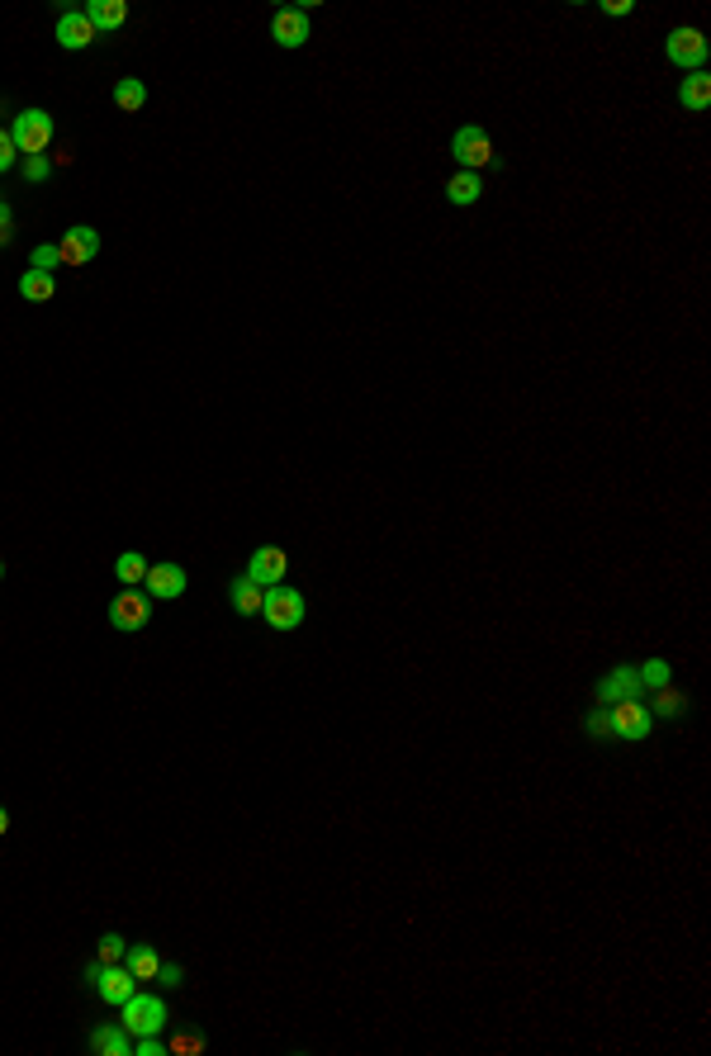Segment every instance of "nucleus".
Masks as SVG:
<instances>
[{
  "mask_svg": "<svg viewBox=\"0 0 711 1056\" xmlns=\"http://www.w3.org/2000/svg\"><path fill=\"white\" fill-rule=\"evenodd\" d=\"M10 143H15L19 157H38V152H48V143H53V114H48V109H24V114H15V124H10Z\"/></svg>",
  "mask_w": 711,
  "mask_h": 1056,
  "instance_id": "1",
  "label": "nucleus"
},
{
  "mask_svg": "<svg viewBox=\"0 0 711 1056\" xmlns=\"http://www.w3.org/2000/svg\"><path fill=\"white\" fill-rule=\"evenodd\" d=\"M119 1023H124L133 1038H143V1033H162V1028H166V1000L133 990V995L119 1004Z\"/></svg>",
  "mask_w": 711,
  "mask_h": 1056,
  "instance_id": "2",
  "label": "nucleus"
},
{
  "mask_svg": "<svg viewBox=\"0 0 711 1056\" xmlns=\"http://www.w3.org/2000/svg\"><path fill=\"white\" fill-rule=\"evenodd\" d=\"M451 152H456L460 171H474V176H479L484 166H493V138L479 124L456 128V138H451Z\"/></svg>",
  "mask_w": 711,
  "mask_h": 1056,
  "instance_id": "3",
  "label": "nucleus"
},
{
  "mask_svg": "<svg viewBox=\"0 0 711 1056\" xmlns=\"http://www.w3.org/2000/svg\"><path fill=\"white\" fill-rule=\"evenodd\" d=\"M304 592L285 588V583H275V588H266V602H261V616H266V626L275 630H294L299 621H304Z\"/></svg>",
  "mask_w": 711,
  "mask_h": 1056,
  "instance_id": "4",
  "label": "nucleus"
},
{
  "mask_svg": "<svg viewBox=\"0 0 711 1056\" xmlns=\"http://www.w3.org/2000/svg\"><path fill=\"white\" fill-rule=\"evenodd\" d=\"M607 716H612V734L617 739H645V734L655 730V716H650V706L645 701H617V706H607Z\"/></svg>",
  "mask_w": 711,
  "mask_h": 1056,
  "instance_id": "5",
  "label": "nucleus"
},
{
  "mask_svg": "<svg viewBox=\"0 0 711 1056\" xmlns=\"http://www.w3.org/2000/svg\"><path fill=\"white\" fill-rule=\"evenodd\" d=\"M664 53H669V62H674V67L702 72V62H707V38H702V29H674V34H669V43H664Z\"/></svg>",
  "mask_w": 711,
  "mask_h": 1056,
  "instance_id": "6",
  "label": "nucleus"
},
{
  "mask_svg": "<svg viewBox=\"0 0 711 1056\" xmlns=\"http://www.w3.org/2000/svg\"><path fill=\"white\" fill-rule=\"evenodd\" d=\"M285 573H290V555H285L280 545H261V550L247 559V578H252L256 588H275V583H285Z\"/></svg>",
  "mask_w": 711,
  "mask_h": 1056,
  "instance_id": "7",
  "label": "nucleus"
},
{
  "mask_svg": "<svg viewBox=\"0 0 711 1056\" xmlns=\"http://www.w3.org/2000/svg\"><path fill=\"white\" fill-rule=\"evenodd\" d=\"M152 616V597L147 592H119L110 602V626L114 630H143Z\"/></svg>",
  "mask_w": 711,
  "mask_h": 1056,
  "instance_id": "8",
  "label": "nucleus"
},
{
  "mask_svg": "<svg viewBox=\"0 0 711 1056\" xmlns=\"http://www.w3.org/2000/svg\"><path fill=\"white\" fill-rule=\"evenodd\" d=\"M57 251H62V266H86V261H95V256H100V233H95V228H86V223H76V228H67V233H62Z\"/></svg>",
  "mask_w": 711,
  "mask_h": 1056,
  "instance_id": "9",
  "label": "nucleus"
},
{
  "mask_svg": "<svg viewBox=\"0 0 711 1056\" xmlns=\"http://www.w3.org/2000/svg\"><path fill=\"white\" fill-rule=\"evenodd\" d=\"M309 15L304 10H294V5H285V10H275L271 15V38L280 43V48H304L309 43Z\"/></svg>",
  "mask_w": 711,
  "mask_h": 1056,
  "instance_id": "10",
  "label": "nucleus"
},
{
  "mask_svg": "<svg viewBox=\"0 0 711 1056\" xmlns=\"http://www.w3.org/2000/svg\"><path fill=\"white\" fill-rule=\"evenodd\" d=\"M143 588H147V597H157V602H176L185 592V569L181 564H147Z\"/></svg>",
  "mask_w": 711,
  "mask_h": 1056,
  "instance_id": "11",
  "label": "nucleus"
},
{
  "mask_svg": "<svg viewBox=\"0 0 711 1056\" xmlns=\"http://www.w3.org/2000/svg\"><path fill=\"white\" fill-rule=\"evenodd\" d=\"M95 24L86 19V10H67V15L57 19V43L67 48V53H81V48H91L95 43Z\"/></svg>",
  "mask_w": 711,
  "mask_h": 1056,
  "instance_id": "12",
  "label": "nucleus"
},
{
  "mask_svg": "<svg viewBox=\"0 0 711 1056\" xmlns=\"http://www.w3.org/2000/svg\"><path fill=\"white\" fill-rule=\"evenodd\" d=\"M133 990H138V976H133L124 962L105 967V971H100V981H95V995H100L105 1004H124Z\"/></svg>",
  "mask_w": 711,
  "mask_h": 1056,
  "instance_id": "13",
  "label": "nucleus"
},
{
  "mask_svg": "<svg viewBox=\"0 0 711 1056\" xmlns=\"http://www.w3.org/2000/svg\"><path fill=\"white\" fill-rule=\"evenodd\" d=\"M640 697V673L636 668H612L607 678L598 682V701L602 706H617V701Z\"/></svg>",
  "mask_w": 711,
  "mask_h": 1056,
  "instance_id": "14",
  "label": "nucleus"
},
{
  "mask_svg": "<svg viewBox=\"0 0 711 1056\" xmlns=\"http://www.w3.org/2000/svg\"><path fill=\"white\" fill-rule=\"evenodd\" d=\"M91 1052L95 1056H128L133 1052V1033H128L124 1023H105V1028H95L91 1033Z\"/></svg>",
  "mask_w": 711,
  "mask_h": 1056,
  "instance_id": "15",
  "label": "nucleus"
},
{
  "mask_svg": "<svg viewBox=\"0 0 711 1056\" xmlns=\"http://www.w3.org/2000/svg\"><path fill=\"white\" fill-rule=\"evenodd\" d=\"M86 19L95 24V34H114V29H124L128 5L124 0H91V5H86Z\"/></svg>",
  "mask_w": 711,
  "mask_h": 1056,
  "instance_id": "16",
  "label": "nucleus"
},
{
  "mask_svg": "<svg viewBox=\"0 0 711 1056\" xmlns=\"http://www.w3.org/2000/svg\"><path fill=\"white\" fill-rule=\"evenodd\" d=\"M228 597H233V611H237V616H261L266 588H256L252 578L242 573V578H233V583H228Z\"/></svg>",
  "mask_w": 711,
  "mask_h": 1056,
  "instance_id": "17",
  "label": "nucleus"
},
{
  "mask_svg": "<svg viewBox=\"0 0 711 1056\" xmlns=\"http://www.w3.org/2000/svg\"><path fill=\"white\" fill-rule=\"evenodd\" d=\"M124 967L138 976V985H143V981H157V971H162V952L152 948V943H138V948L124 952Z\"/></svg>",
  "mask_w": 711,
  "mask_h": 1056,
  "instance_id": "18",
  "label": "nucleus"
},
{
  "mask_svg": "<svg viewBox=\"0 0 711 1056\" xmlns=\"http://www.w3.org/2000/svg\"><path fill=\"white\" fill-rule=\"evenodd\" d=\"M678 100H683V109H702L711 105V76L707 72H693V76H683V86H678Z\"/></svg>",
  "mask_w": 711,
  "mask_h": 1056,
  "instance_id": "19",
  "label": "nucleus"
},
{
  "mask_svg": "<svg viewBox=\"0 0 711 1056\" xmlns=\"http://www.w3.org/2000/svg\"><path fill=\"white\" fill-rule=\"evenodd\" d=\"M19 294H24L29 304H48L57 294V280L53 275H43V270H24V275H19Z\"/></svg>",
  "mask_w": 711,
  "mask_h": 1056,
  "instance_id": "20",
  "label": "nucleus"
},
{
  "mask_svg": "<svg viewBox=\"0 0 711 1056\" xmlns=\"http://www.w3.org/2000/svg\"><path fill=\"white\" fill-rule=\"evenodd\" d=\"M114 105L124 109V114H138V109L147 105V86L138 81V76H124V81H114Z\"/></svg>",
  "mask_w": 711,
  "mask_h": 1056,
  "instance_id": "21",
  "label": "nucleus"
},
{
  "mask_svg": "<svg viewBox=\"0 0 711 1056\" xmlns=\"http://www.w3.org/2000/svg\"><path fill=\"white\" fill-rule=\"evenodd\" d=\"M479 195H484V180L474 176V171H456L451 185H446V199H451V204H474Z\"/></svg>",
  "mask_w": 711,
  "mask_h": 1056,
  "instance_id": "22",
  "label": "nucleus"
},
{
  "mask_svg": "<svg viewBox=\"0 0 711 1056\" xmlns=\"http://www.w3.org/2000/svg\"><path fill=\"white\" fill-rule=\"evenodd\" d=\"M114 573H119V583H128V588H133V583H143V578H147V559L128 550V555L114 559Z\"/></svg>",
  "mask_w": 711,
  "mask_h": 1056,
  "instance_id": "23",
  "label": "nucleus"
},
{
  "mask_svg": "<svg viewBox=\"0 0 711 1056\" xmlns=\"http://www.w3.org/2000/svg\"><path fill=\"white\" fill-rule=\"evenodd\" d=\"M678 711H683V697H678L674 687H655V706H650V716L669 720V716H678Z\"/></svg>",
  "mask_w": 711,
  "mask_h": 1056,
  "instance_id": "24",
  "label": "nucleus"
},
{
  "mask_svg": "<svg viewBox=\"0 0 711 1056\" xmlns=\"http://www.w3.org/2000/svg\"><path fill=\"white\" fill-rule=\"evenodd\" d=\"M124 952H128V943L119 938V933H105L100 943H95V957L105 962V967H114V962H124Z\"/></svg>",
  "mask_w": 711,
  "mask_h": 1056,
  "instance_id": "25",
  "label": "nucleus"
},
{
  "mask_svg": "<svg viewBox=\"0 0 711 1056\" xmlns=\"http://www.w3.org/2000/svg\"><path fill=\"white\" fill-rule=\"evenodd\" d=\"M57 266H62V251H57V242H43V247H34V256H29V270H43V275H53Z\"/></svg>",
  "mask_w": 711,
  "mask_h": 1056,
  "instance_id": "26",
  "label": "nucleus"
},
{
  "mask_svg": "<svg viewBox=\"0 0 711 1056\" xmlns=\"http://www.w3.org/2000/svg\"><path fill=\"white\" fill-rule=\"evenodd\" d=\"M636 673H640V687H650V692H655V687H669V663L664 659H650L645 668H636Z\"/></svg>",
  "mask_w": 711,
  "mask_h": 1056,
  "instance_id": "27",
  "label": "nucleus"
},
{
  "mask_svg": "<svg viewBox=\"0 0 711 1056\" xmlns=\"http://www.w3.org/2000/svg\"><path fill=\"white\" fill-rule=\"evenodd\" d=\"M53 176V162H48V152H38V157H24V180H48Z\"/></svg>",
  "mask_w": 711,
  "mask_h": 1056,
  "instance_id": "28",
  "label": "nucleus"
},
{
  "mask_svg": "<svg viewBox=\"0 0 711 1056\" xmlns=\"http://www.w3.org/2000/svg\"><path fill=\"white\" fill-rule=\"evenodd\" d=\"M166 1052H190V1056H200V1052H204V1038H200V1033H181V1038L166 1042Z\"/></svg>",
  "mask_w": 711,
  "mask_h": 1056,
  "instance_id": "29",
  "label": "nucleus"
},
{
  "mask_svg": "<svg viewBox=\"0 0 711 1056\" xmlns=\"http://www.w3.org/2000/svg\"><path fill=\"white\" fill-rule=\"evenodd\" d=\"M162 1052H166V1042L157 1033H143V1038L133 1042V1056H162Z\"/></svg>",
  "mask_w": 711,
  "mask_h": 1056,
  "instance_id": "30",
  "label": "nucleus"
},
{
  "mask_svg": "<svg viewBox=\"0 0 711 1056\" xmlns=\"http://www.w3.org/2000/svg\"><path fill=\"white\" fill-rule=\"evenodd\" d=\"M15 162H19V152H15V143H10V128H0V171H10Z\"/></svg>",
  "mask_w": 711,
  "mask_h": 1056,
  "instance_id": "31",
  "label": "nucleus"
},
{
  "mask_svg": "<svg viewBox=\"0 0 711 1056\" xmlns=\"http://www.w3.org/2000/svg\"><path fill=\"white\" fill-rule=\"evenodd\" d=\"M588 734H593V739L612 734V716H607V711H593V716H588Z\"/></svg>",
  "mask_w": 711,
  "mask_h": 1056,
  "instance_id": "32",
  "label": "nucleus"
},
{
  "mask_svg": "<svg viewBox=\"0 0 711 1056\" xmlns=\"http://www.w3.org/2000/svg\"><path fill=\"white\" fill-rule=\"evenodd\" d=\"M10 237H15V214L10 204H0V247H10Z\"/></svg>",
  "mask_w": 711,
  "mask_h": 1056,
  "instance_id": "33",
  "label": "nucleus"
},
{
  "mask_svg": "<svg viewBox=\"0 0 711 1056\" xmlns=\"http://www.w3.org/2000/svg\"><path fill=\"white\" fill-rule=\"evenodd\" d=\"M157 981H162V985H181V981H185V971L176 967V962H162V971H157Z\"/></svg>",
  "mask_w": 711,
  "mask_h": 1056,
  "instance_id": "34",
  "label": "nucleus"
},
{
  "mask_svg": "<svg viewBox=\"0 0 711 1056\" xmlns=\"http://www.w3.org/2000/svg\"><path fill=\"white\" fill-rule=\"evenodd\" d=\"M602 15H631V0H602Z\"/></svg>",
  "mask_w": 711,
  "mask_h": 1056,
  "instance_id": "35",
  "label": "nucleus"
},
{
  "mask_svg": "<svg viewBox=\"0 0 711 1056\" xmlns=\"http://www.w3.org/2000/svg\"><path fill=\"white\" fill-rule=\"evenodd\" d=\"M100 971H105V962H100V957H95V962H86V971H81V976H86V981H100Z\"/></svg>",
  "mask_w": 711,
  "mask_h": 1056,
  "instance_id": "36",
  "label": "nucleus"
},
{
  "mask_svg": "<svg viewBox=\"0 0 711 1056\" xmlns=\"http://www.w3.org/2000/svg\"><path fill=\"white\" fill-rule=\"evenodd\" d=\"M5 829H10V810L0 806V834H5Z\"/></svg>",
  "mask_w": 711,
  "mask_h": 1056,
  "instance_id": "37",
  "label": "nucleus"
},
{
  "mask_svg": "<svg viewBox=\"0 0 711 1056\" xmlns=\"http://www.w3.org/2000/svg\"><path fill=\"white\" fill-rule=\"evenodd\" d=\"M0 578H5V564H0Z\"/></svg>",
  "mask_w": 711,
  "mask_h": 1056,
  "instance_id": "38",
  "label": "nucleus"
},
{
  "mask_svg": "<svg viewBox=\"0 0 711 1056\" xmlns=\"http://www.w3.org/2000/svg\"><path fill=\"white\" fill-rule=\"evenodd\" d=\"M0 204H5V199H0Z\"/></svg>",
  "mask_w": 711,
  "mask_h": 1056,
  "instance_id": "39",
  "label": "nucleus"
}]
</instances>
